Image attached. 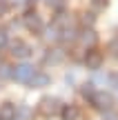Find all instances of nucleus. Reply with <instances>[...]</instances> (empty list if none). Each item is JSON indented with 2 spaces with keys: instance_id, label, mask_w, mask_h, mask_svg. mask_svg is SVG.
<instances>
[{
  "instance_id": "nucleus-1",
  "label": "nucleus",
  "mask_w": 118,
  "mask_h": 120,
  "mask_svg": "<svg viewBox=\"0 0 118 120\" xmlns=\"http://www.w3.org/2000/svg\"><path fill=\"white\" fill-rule=\"evenodd\" d=\"M34 73H36V69L31 64H18L16 69H11V78L16 82H29Z\"/></svg>"
},
{
  "instance_id": "nucleus-2",
  "label": "nucleus",
  "mask_w": 118,
  "mask_h": 120,
  "mask_svg": "<svg viewBox=\"0 0 118 120\" xmlns=\"http://www.w3.org/2000/svg\"><path fill=\"white\" fill-rule=\"evenodd\" d=\"M38 111L42 113V116H53L56 111H60V107H58V100L56 98H42L38 105Z\"/></svg>"
},
{
  "instance_id": "nucleus-3",
  "label": "nucleus",
  "mask_w": 118,
  "mask_h": 120,
  "mask_svg": "<svg viewBox=\"0 0 118 120\" xmlns=\"http://www.w3.org/2000/svg\"><path fill=\"white\" fill-rule=\"evenodd\" d=\"M62 120H83V111H80L78 105H65L60 109Z\"/></svg>"
},
{
  "instance_id": "nucleus-4",
  "label": "nucleus",
  "mask_w": 118,
  "mask_h": 120,
  "mask_svg": "<svg viewBox=\"0 0 118 120\" xmlns=\"http://www.w3.org/2000/svg\"><path fill=\"white\" fill-rule=\"evenodd\" d=\"M11 53L13 58H27L31 53V49H29V45L27 42H22V40H16V42H11Z\"/></svg>"
},
{
  "instance_id": "nucleus-5",
  "label": "nucleus",
  "mask_w": 118,
  "mask_h": 120,
  "mask_svg": "<svg viewBox=\"0 0 118 120\" xmlns=\"http://www.w3.org/2000/svg\"><path fill=\"white\" fill-rule=\"evenodd\" d=\"M103 62V53L96 51V49H89L87 56H85V64H87V69H98Z\"/></svg>"
},
{
  "instance_id": "nucleus-6",
  "label": "nucleus",
  "mask_w": 118,
  "mask_h": 120,
  "mask_svg": "<svg viewBox=\"0 0 118 120\" xmlns=\"http://www.w3.org/2000/svg\"><path fill=\"white\" fill-rule=\"evenodd\" d=\"M89 102H91L94 107H98V109H109L111 107V98H109V96H105V94H98V91L89 98Z\"/></svg>"
},
{
  "instance_id": "nucleus-7",
  "label": "nucleus",
  "mask_w": 118,
  "mask_h": 120,
  "mask_svg": "<svg viewBox=\"0 0 118 120\" xmlns=\"http://www.w3.org/2000/svg\"><path fill=\"white\" fill-rule=\"evenodd\" d=\"M25 25L29 27L34 34H40V31H42V22H40V18L36 16V13H27L25 16Z\"/></svg>"
},
{
  "instance_id": "nucleus-8",
  "label": "nucleus",
  "mask_w": 118,
  "mask_h": 120,
  "mask_svg": "<svg viewBox=\"0 0 118 120\" xmlns=\"http://www.w3.org/2000/svg\"><path fill=\"white\" fill-rule=\"evenodd\" d=\"M0 120H16V105L13 102H4L0 107Z\"/></svg>"
},
{
  "instance_id": "nucleus-9",
  "label": "nucleus",
  "mask_w": 118,
  "mask_h": 120,
  "mask_svg": "<svg viewBox=\"0 0 118 120\" xmlns=\"http://www.w3.org/2000/svg\"><path fill=\"white\" fill-rule=\"evenodd\" d=\"M27 85H31V87H47L49 85V76H47V73H38V71H36Z\"/></svg>"
},
{
  "instance_id": "nucleus-10",
  "label": "nucleus",
  "mask_w": 118,
  "mask_h": 120,
  "mask_svg": "<svg viewBox=\"0 0 118 120\" xmlns=\"http://www.w3.org/2000/svg\"><path fill=\"white\" fill-rule=\"evenodd\" d=\"M83 45H89V47L96 45V36H94V31H85V34H83Z\"/></svg>"
},
{
  "instance_id": "nucleus-11",
  "label": "nucleus",
  "mask_w": 118,
  "mask_h": 120,
  "mask_svg": "<svg viewBox=\"0 0 118 120\" xmlns=\"http://www.w3.org/2000/svg\"><path fill=\"white\" fill-rule=\"evenodd\" d=\"M94 94H96V89H94V85H91V82H89V85H85V87H83V96H85V98H87V100L91 98Z\"/></svg>"
},
{
  "instance_id": "nucleus-12",
  "label": "nucleus",
  "mask_w": 118,
  "mask_h": 120,
  "mask_svg": "<svg viewBox=\"0 0 118 120\" xmlns=\"http://www.w3.org/2000/svg\"><path fill=\"white\" fill-rule=\"evenodd\" d=\"M107 7V0H91V9L94 11H100V9Z\"/></svg>"
},
{
  "instance_id": "nucleus-13",
  "label": "nucleus",
  "mask_w": 118,
  "mask_h": 120,
  "mask_svg": "<svg viewBox=\"0 0 118 120\" xmlns=\"http://www.w3.org/2000/svg\"><path fill=\"white\" fill-rule=\"evenodd\" d=\"M4 45H7V31H2V29H0V49H2Z\"/></svg>"
},
{
  "instance_id": "nucleus-14",
  "label": "nucleus",
  "mask_w": 118,
  "mask_h": 120,
  "mask_svg": "<svg viewBox=\"0 0 118 120\" xmlns=\"http://www.w3.org/2000/svg\"><path fill=\"white\" fill-rule=\"evenodd\" d=\"M7 11H9V2L0 0V16H2V13H7Z\"/></svg>"
},
{
  "instance_id": "nucleus-15",
  "label": "nucleus",
  "mask_w": 118,
  "mask_h": 120,
  "mask_svg": "<svg viewBox=\"0 0 118 120\" xmlns=\"http://www.w3.org/2000/svg\"><path fill=\"white\" fill-rule=\"evenodd\" d=\"M49 4H53L56 9H60L62 7V0H49Z\"/></svg>"
}]
</instances>
